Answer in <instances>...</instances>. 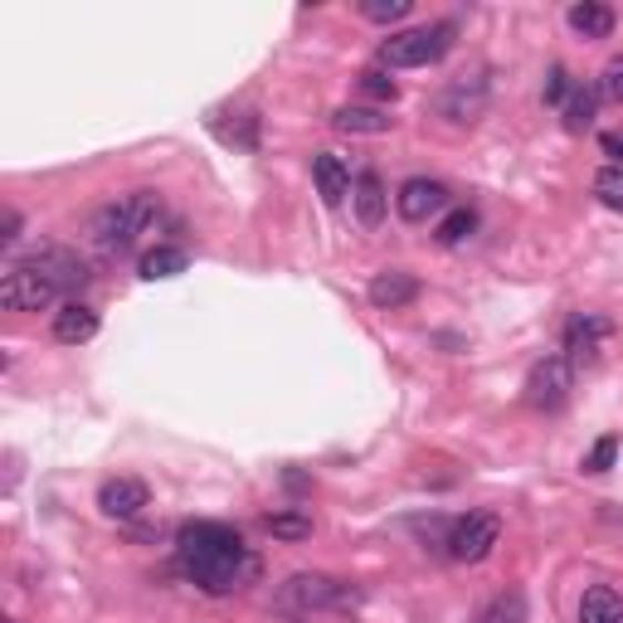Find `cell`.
Returning a JSON list of instances; mask_svg holds the SVG:
<instances>
[{"label": "cell", "instance_id": "1", "mask_svg": "<svg viewBox=\"0 0 623 623\" xmlns=\"http://www.w3.org/2000/svg\"><path fill=\"white\" fill-rule=\"evenodd\" d=\"M180 575L200 584L205 594H235L243 584L259 580V555L243 546L239 531L219 527V521H190L176 536Z\"/></svg>", "mask_w": 623, "mask_h": 623}, {"label": "cell", "instance_id": "2", "mask_svg": "<svg viewBox=\"0 0 623 623\" xmlns=\"http://www.w3.org/2000/svg\"><path fill=\"white\" fill-rule=\"evenodd\" d=\"M83 283H89V263L73 259L64 249H44L40 259H24L0 278V302L10 312H44L59 298L79 292Z\"/></svg>", "mask_w": 623, "mask_h": 623}, {"label": "cell", "instance_id": "3", "mask_svg": "<svg viewBox=\"0 0 623 623\" xmlns=\"http://www.w3.org/2000/svg\"><path fill=\"white\" fill-rule=\"evenodd\" d=\"M162 195L156 190H132V195H117V200H107L103 210H93L89 219V235L97 249H107V253H122V249H132L146 229L162 219Z\"/></svg>", "mask_w": 623, "mask_h": 623}, {"label": "cell", "instance_id": "4", "mask_svg": "<svg viewBox=\"0 0 623 623\" xmlns=\"http://www.w3.org/2000/svg\"><path fill=\"white\" fill-rule=\"evenodd\" d=\"M454 44V24H434V30H405V34H390L381 44V59L390 69H424L438 64Z\"/></svg>", "mask_w": 623, "mask_h": 623}, {"label": "cell", "instance_id": "5", "mask_svg": "<svg viewBox=\"0 0 623 623\" xmlns=\"http://www.w3.org/2000/svg\"><path fill=\"white\" fill-rule=\"evenodd\" d=\"M351 600H356V594L332 575H292V580H283V590H278V609H283V614H322V609H341Z\"/></svg>", "mask_w": 623, "mask_h": 623}, {"label": "cell", "instance_id": "6", "mask_svg": "<svg viewBox=\"0 0 623 623\" xmlns=\"http://www.w3.org/2000/svg\"><path fill=\"white\" fill-rule=\"evenodd\" d=\"M502 541V521L492 517V511H468V517H458L454 527L444 536V551L458 560V565H478V560L492 555V546Z\"/></svg>", "mask_w": 623, "mask_h": 623}, {"label": "cell", "instance_id": "7", "mask_svg": "<svg viewBox=\"0 0 623 623\" xmlns=\"http://www.w3.org/2000/svg\"><path fill=\"white\" fill-rule=\"evenodd\" d=\"M570 390H575V365L565 356H546V361H536L527 375V405L541 414H555V409H565Z\"/></svg>", "mask_w": 623, "mask_h": 623}, {"label": "cell", "instance_id": "8", "mask_svg": "<svg viewBox=\"0 0 623 623\" xmlns=\"http://www.w3.org/2000/svg\"><path fill=\"white\" fill-rule=\"evenodd\" d=\"M487 113V79L482 73H458L448 79V89L438 93V117H448L454 127H468Z\"/></svg>", "mask_w": 623, "mask_h": 623}, {"label": "cell", "instance_id": "9", "mask_svg": "<svg viewBox=\"0 0 623 623\" xmlns=\"http://www.w3.org/2000/svg\"><path fill=\"white\" fill-rule=\"evenodd\" d=\"M609 316L600 312H575L565 322V361L570 365H594L600 361V351H604V341H609Z\"/></svg>", "mask_w": 623, "mask_h": 623}, {"label": "cell", "instance_id": "10", "mask_svg": "<svg viewBox=\"0 0 623 623\" xmlns=\"http://www.w3.org/2000/svg\"><path fill=\"white\" fill-rule=\"evenodd\" d=\"M146 502H152V492H146L142 478H107L103 487H97V511L113 521H132L142 517Z\"/></svg>", "mask_w": 623, "mask_h": 623}, {"label": "cell", "instance_id": "11", "mask_svg": "<svg viewBox=\"0 0 623 623\" xmlns=\"http://www.w3.org/2000/svg\"><path fill=\"white\" fill-rule=\"evenodd\" d=\"M448 205V190H444V180H429V176H414L399 186L395 195V210L399 219H409V225H424L429 215H438Z\"/></svg>", "mask_w": 623, "mask_h": 623}, {"label": "cell", "instance_id": "12", "mask_svg": "<svg viewBox=\"0 0 623 623\" xmlns=\"http://www.w3.org/2000/svg\"><path fill=\"white\" fill-rule=\"evenodd\" d=\"M365 298H371L381 312H399V308H409V302L419 298V278L405 273V268H385V273L371 278Z\"/></svg>", "mask_w": 623, "mask_h": 623}, {"label": "cell", "instance_id": "13", "mask_svg": "<svg viewBox=\"0 0 623 623\" xmlns=\"http://www.w3.org/2000/svg\"><path fill=\"white\" fill-rule=\"evenodd\" d=\"M351 205H356L361 225H365V229H375V225H381V219H385V210H390L385 180L375 176V170H361V176L351 180Z\"/></svg>", "mask_w": 623, "mask_h": 623}, {"label": "cell", "instance_id": "14", "mask_svg": "<svg viewBox=\"0 0 623 623\" xmlns=\"http://www.w3.org/2000/svg\"><path fill=\"white\" fill-rule=\"evenodd\" d=\"M97 336V312L89 302H64V308L54 312V341H64V346H83V341Z\"/></svg>", "mask_w": 623, "mask_h": 623}, {"label": "cell", "instance_id": "15", "mask_svg": "<svg viewBox=\"0 0 623 623\" xmlns=\"http://www.w3.org/2000/svg\"><path fill=\"white\" fill-rule=\"evenodd\" d=\"M565 20L580 40H609V34H614V10H609L604 0H580V6H570Z\"/></svg>", "mask_w": 623, "mask_h": 623}, {"label": "cell", "instance_id": "16", "mask_svg": "<svg viewBox=\"0 0 623 623\" xmlns=\"http://www.w3.org/2000/svg\"><path fill=\"white\" fill-rule=\"evenodd\" d=\"M312 180H316V195H322L326 205H341V200L351 195V170L341 166L332 152L312 156Z\"/></svg>", "mask_w": 623, "mask_h": 623}, {"label": "cell", "instance_id": "17", "mask_svg": "<svg viewBox=\"0 0 623 623\" xmlns=\"http://www.w3.org/2000/svg\"><path fill=\"white\" fill-rule=\"evenodd\" d=\"M332 127L336 132H361V137H381V132L395 127V117H385L381 107H336Z\"/></svg>", "mask_w": 623, "mask_h": 623}, {"label": "cell", "instance_id": "18", "mask_svg": "<svg viewBox=\"0 0 623 623\" xmlns=\"http://www.w3.org/2000/svg\"><path fill=\"white\" fill-rule=\"evenodd\" d=\"M580 623H623V600L609 584H594L580 594Z\"/></svg>", "mask_w": 623, "mask_h": 623}, {"label": "cell", "instance_id": "19", "mask_svg": "<svg viewBox=\"0 0 623 623\" xmlns=\"http://www.w3.org/2000/svg\"><path fill=\"white\" fill-rule=\"evenodd\" d=\"M186 268H190V253L176 249V243H162V249L142 253V278L146 283H156V278H176V273H186Z\"/></svg>", "mask_w": 623, "mask_h": 623}, {"label": "cell", "instance_id": "20", "mask_svg": "<svg viewBox=\"0 0 623 623\" xmlns=\"http://www.w3.org/2000/svg\"><path fill=\"white\" fill-rule=\"evenodd\" d=\"M527 594L521 590H502V594H492V600L482 604V614L473 619V623H527Z\"/></svg>", "mask_w": 623, "mask_h": 623}, {"label": "cell", "instance_id": "21", "mask_svg": "<svg viewBox=\"0 0 623 623\" xmlns=\"http://www.w3.org/2000/svg\"><path fill=\"white\" fill-rule=\"evenodd\" d=\"M594 103H600V89H584L575 83V93L565 97V107H560V117H565V132H584L594 122Z\"/></svg>", "mask_w": 623, "mask_h": 623}, {"label": "cell", "instance_id": "22", "mask_svg": "<svg viewBox=\"0 0 623 623\" xmlns=\"http://www.w3.org/2000/svg\"><path fill=\"white\" fill-rule=\"evenodd\" d=\"M478 229V210H468V205H458V210H448L444 219H438V229H434V239L444 243V249H454V243H463Z\"/></svg>", "mask_w": 623, "mask_h": 623}, {"label": "cell", "instance_id": "23", "mask_svg": "<svg viewBox=\"0 0 623 623\" xmlns=\"http://www.w3.org/2000/svg\"><path fill=\"white\" fill-rule=\"evenodd\" d=\"M263 527L273 531L278 541H308V536H312V517H308V511H273Z\"/></svg>", "mask_w": 623, "mask_h": 623}, {"label": "cell", "instance_id": "24", "mask_svg": "<svg viewBox=\"0 0 623 623\" xmlns=\"http://www.w3.org/2000/svg\"><path fill=\"white\" fill-rule=\"evenodd\" d=\"M594 195H600V205H609V210H623V166H604L594 176Z\"/></svg>", "mask_w": 623, "mask_h": 623}, {"label": "cell", "instance_id": "25", "mask_svg": "<svg viewBox=\"0 0 623 623\" xmlns=\"http://www.w3.org/2000/svg\"><path fill=\"white\" fill-rule=\"evenodd\" d=\"M409 10H414V0H365L361 15L375 20V24H395V20H405Z\"/></svg>", "mask_w": 623, "mask_h": 623}, {"label": "cell", "instance_id": "26", "mask_svg": "<svg viewBox=\"0 0 623 623\" xmlns=\"http://www.w3.org/2000/svg\"><path fill=\"white\" fill-rule=\"evenodd\" d=\"M219 137L243 146V152H253V146H259V117H253V113H235V127H219Z\"/></svg>", "mask_w": 623, "mask_h": 623}, {"label": "cell", "instance_id": "27", "mask_svg": "<svg viewBox=\"0 0 623 623\" xmlns=\"http://www.w3.org/2000/svg\"><path fill=\"white\" fill-rule=\"evenodd\" d=\"M361 93L381 97V103H395V97H399V83L390 79V73H381V69H365V73H361Z\"/></svg>", "mask_w": 623, "mask_h": 623}, {"label": "cell", "instance_id": "28", "mask_svg": "<svg viewBox=\"0 0 623 623\" xmlns=\"http://www.w3.org/2000/svg\"><path fill=\"white\" fill-rule=\"evenodd\" d=\"M614 458H619V438H614V434H604L600 444H594L590 454H584V473H609V468H614Z\"/></svg>", "mask_w": 623, "mask_h": 623}, {"label": "cell", "instance_id": "29", "mask_svg": "<svg viewBox=\"0 0 623 623\" xmlns=\"http://www.w3.org/2000/svg\"><path fill=\"white\" fill-rule=\"evenodd\" d=\"M600 97H609V103H623V54L604 64V73H600Z\"/></svg>", "mask_w": 623, "mask_h": 623}, {"label": "cell", "instance_id": "30", "mask_svg": "<svg viewBox=\"0 0 623 623\" xmlns=\"http://www.w3.org/2000/svg\"><path fill=\"white\" fill-rule=\"evenodd\" d=\"M575 93V83H570V73L560 69V64H551V73H546V103H560L565 107V97Z\"/></svg>", "mask_w": 623, "mask_h": 623}, {"label": "cell", "instance_id": "31", "mask_svg": "<svg viewBox=\"0 0 623 623\" xmlns=\"http://www.w3.org/2000/svg\"><path fill=\"white\" fill-rule=\"evenodd\" d=\"M600 146H604V156H614V166H623V132H604Z\"/></svg>", "mask_w": 623, "mask_h": 623}, {"label": "cell", "instance_id": "32", "mask_svg": "<svg viewBox=\"0 0 623 623\" xmlns=\"http://www.w3.org/2000/svg\"><path fill=\"white\" fill-rule=\"evenodd\" d=\"M15 239H20V210L10 205V210H6V235H0V243H15Z\"/></svg>", "mask_w": 623, "mask_h": 623}]
</instances>
